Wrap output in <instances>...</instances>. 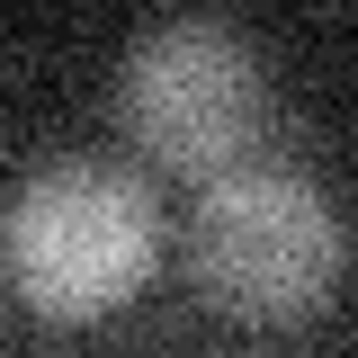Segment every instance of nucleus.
I'll return each mask as SVG.
<instances>
[{
    "label": "nucleus",
    "instance_id": "f257e3e1",
    "mask_svg": "<svg viewBox=\"0 0 358 358\" xmlns=\"http://www.w3.org/2000/svg\"><path fill=\"white\" fill-rule=\"evenodd\" d=\"M188 287L233 322H305L331 305L341 268H350V224L322 197V179L287 162H242L206 179V197L188 206Z\"/></svg>",
    "mask_w": 358,
    "mask_h": 358
},
{
    "label": "nucleus",
    "instance_id": "f03ea898",
    "mask_svg": "<svg viewBox=\"0 0 358 358\" xmlns=\"http://www.w3.org/2000/svg\"><path fill=\"white\" fill-rule=\"evenodd\" d=\"M9 287L45 322L117 313L162 260V197L117 162H45L9 197Z\"/></svg>",
    "mask_w": 358,
    "mask_h": 358
},
{
    "label": "nucleus",
    "instance_id": "7ed1b4c3",
    "mask_svg": "<svg viewBox=\"0 0 358 358\" xmlns=\"http://www.w3.org/2000/svg\"><path fill=\"white\" fill-rule=\"evenodd\" d=\"M117 126L162 171H242L268 126V63L233 18H152L117 63Z\"/></svg>",
    "mask_w": 358,
    "mask_h": 358
}]
</instances>
